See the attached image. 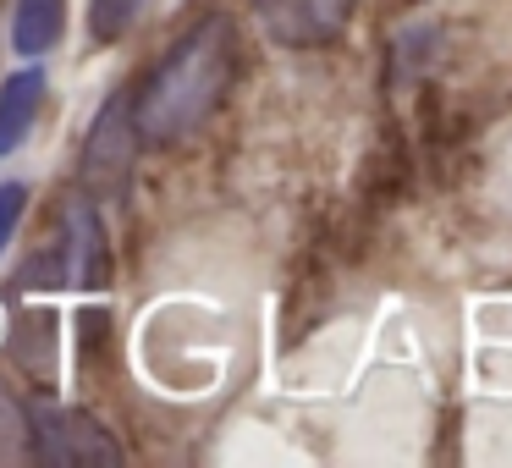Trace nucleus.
<instances>
[{
  "label": "nucleus",
  "instance_id": "obj_5",
  "mask_svg": "<svg viewBox=\"0 0 512 468\" xmlns=\"http://www.w3.org/2000/svg\"><path fill=\"white\" fill-rule=\"evenodd\" d=\"M61 265H67L61 281H72V287L105 281V232H100V215L83 199H72L61 210Z\"/></svg>",
  "mask_w": 512,
  "mask_h": 468
},
{
  "label": "nucleus",
  "instance_id": "obj_6",
  "mask_svg": "<svg viewBox=\"0 0 512 468\" xmlns=\"http://www.w3.org/2000/svg\"><path fill=\"white\" fill-rule=\"evenodd\" d=\"M39 105H45V72H17L0 89V155L28 144V133L39 122Z\"/></svg>",
  "mask_w": 512,
  "mask_h": 468
},
{
  "label": "nucleus",
  "instance_id": "obj_3",
  "mask_svg": "<svg viewBox=\"0 0 512 468\" xmlns=\"http://www.w3.org/2000/svg\"><path fill=\"white\" fill-rule=\"evenodd\" d=\"M34 457H45V463H122V446L111 441V430H105L100 419H89V413L78 408H39L34 413Z\"/></svg>",
  "mask_w": 512,
  "mask_h": 468
},
{
  "label": "nucleus",
  "instance_id": "obj_10",
  "mask_svg": "<svg viewBox=\"0 0 512 468\" xmlns=\"http://www.w3.org/2000/svg\"><path fill=\"white\" fill-rule=\"evenodd\" d=\"M23 210H28V188L23 182H6V188H0V254H6V243H12Z\"/></svg>",
  "mask_w": 512,
  "mask_h": 468
},
{
  "label": "nucleus",
  "instance_id": "obj_9",
  "mask_svg": "<svg viewBox=\"0 0 512 468\" xmlns=\"http://www.w3.org/2000/svg\"><path fill=\"white\" fill-rule=\"evenodd\" d=\"M149 6H155V0H89V34L100 39V45H116V39H127L144 23Z\"/></svg>",
  "mask_w": 512,
  "mask_h": 468
},
{
  "label": "nucleus",
  "instance_id": "obj_7",
  "mask_svg": "<svg viewBox=\"0 0 512 468\" xmlns=\"http://www.w3.org/2000/svg\"><path fill=\"white\" fill-rule=\"evenodd\" d=\"M61 39V0H17L12 17V45L23 56H45Z\"/></svg>",
  "mask_w": 512,
  "mask_h": 468
},
{
  "label": "nucleus",
  "instance_id": "obj_8",
  "mask_svg": "<svg viewBox=\"0 0 512 468\" xmlns=\"http://www.w3.org/2000/svg\"><path fill=\"white\" fill-rule=\"evenodd\" d=\"M34 457V413L17 402L12 380H0V463H28Z\"/></svg>",
  "mask_w": 512,
  "mask_h": 468
},
{
  "label": "nucleus",
  "instance_id": "obj_2",
  "mask_svg": "<svg viewBox=\"0 0 512 468\" xmlns=\"http://www.w3.org/2000/svg\"><path fill=\"white\" fill-rule=\"evenodd\" d=\"M138 149L144 144H138V133H133V105H127V94H111L105 111L94 116V127H89V144H83V188L100 193V199L122 193Z\"/></svg>",
  "mask_w": 512,
  "mask_h": 468
},
{
  "label": "nucleus",
  "instance_id": "obj_4",
  "mask_svg": "<svg viewBox=\"0 0 512 468\" xmlns=\"http://www.w3.org/2000/svg\"><path fill=\"white\" fill-rule=\"evenodd\" d=\"M254 17L276 45L287 50H320L353 17V0H254Z\"/></svg>",
  "mask_w": 512,
  "mask_h": 468
},
{
  "label": "nucleus",
  "instance_id": "obj_1",
  "mask_svg": "<svg viewBox=\"0 0 512 468\" xmlns=\"http://www.w3.org/2000/svg\"><path fill=\"white\" fill-rule=\"evenodd\" d=\"M237 72V34L226 17H199L155 72L144 78L133 100V133L138 144H182L215 116Z\"/></svg>",
  "mask_w": 512,
  "mask_h": 468
}]
</instances>
